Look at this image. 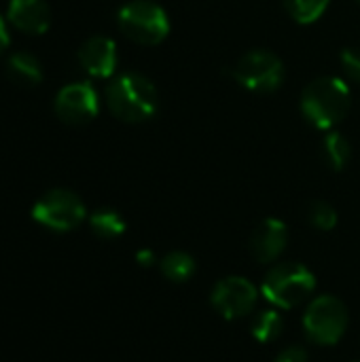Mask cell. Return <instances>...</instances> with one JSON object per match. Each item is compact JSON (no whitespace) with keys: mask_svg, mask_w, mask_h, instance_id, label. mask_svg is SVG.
<instances>
[{"mask_svg":"<svg viewBox=\"0 0 360 362\" xmlns=\"http://www.w3.org/2000/svg\"><path fill=\"white\" fill-rule=\"evenodd\" d=\"M348 308L333 295H323L310 301L303 327L312 344L335 346L348 329Z\"/></svg>","mask_w":360,"mask_h":362,"instance_id":"5","label":"cell"},{"mask_svg":"<svg viewBox=\"0 0 360 362\" xmlns=\"http://www.w3.org/2000/svg\"><path fill=\"white\" fill-rule=\"evenodd\" d=\"M136 261H138V263H140L142 267H151V265H153V263L157 261V257H155V255H153L151 250H140V252L136 255Z\"/></svg>","mask_w":360,"mask_h":362,"instance_id":"22","label":"cell"},{"mask_svg":"<svg viewBox=\"0 0 360 362\" xmlns=\"http://www.w3.org/2000/svg\"><path fill=\"white\" fill-rule=\"evenodd\" d=\"M6 19L19 32L45 34L51 25V8L45 0H11Z\"/></svg>","mask_w":360,"mask_h":362,"instance_id":"12","label":"cell"},{"mask_svg":"<svg viewBox=\"0 0 360 362\" xmlns=\"http://www.w3.org/2000/svg\"><path fill=\"white\" fill-rule=\"evenodd\" d=\"M276 362H308V352L301 346H291L276 356Z\"/></svg>","mask_w":360,"mask_h":362,"instance_id":"21","label":"cell"},{"mask_svg":"<svg viewBox=\"0 0 360 362\" xmlns=\"http://www.w3.org/2000/svg\"><path fill=\"white\" fill-rule=\"evenodd\" d=\"M359 2H360V0H359Z\"/></svg>","mask_w":360,"mask_h":362,"instance_id":"24","label":"cell"},{"mask_svg":"<svg viewBox=\"0 0 360 362\" xmlns=\"http://www.w3.org/2000/svg\"><path fill=\"white\" fill-rule=\"evenodd\" d=\"M6 76L19 87H34L42 81V66L36 55L17 51L6 59Z\"/></svg>","mask_w":360,"mask_h":362,"instance_id":"13","label":"cell"},{"mask_svg":"<svg viewBox=\"0 0 360 362\" xmlns=\"http://www.w3.org/2000/svg\"><path fill=\"white\" fill-rule=\"evenodd\" d=\"M350 87L337 76L312 81L301 95V112L316 129H331L350 110Z\"/></svg>","mask_w":360,"mask_h":362,"instance_id":"2","label":"cell"},{"mask_svg":"<svg viewBox=\"0 0 360 362\" xmlns=\"http://www.w3.org/2000/svg\"><path fill=\"white\" fill-rule=\"evenodd\" d=\"M231 74L242 87L257 93H269L284 83V64L278 55L265 49H255L240 57L231 68Z\"/></svg>","mask_w":360,"mask_h":362,"instance_id":"7","label":"cell"},{"mask_svg":"<svg viewBox=\"0 0 360 362\" xmlns=\"http://www.w3.org/2000/svg\"><path fill=\"white\" fill-rule=\"evenodd\" d=\"M323 157H325V161H327V165L331 170L342 172L348 165L350 157H352V146L346 140V136H342L337 132H331L323 140Z\"/></svg>","mask_w":360,"mask_h":362,"instance_id":"14","label":"cell"},{"mask_svg":"<svg viewBox=\"0 0 360 362\" xmlns=\"http://www.w3.org/2000/svg\"><path fill=\"white\" fill-rule=\"evenodd\" d=\"M89 227L91 231L102 238V240H115L125 233V221L117 210H98L89 216Z\"/></svg>","mask_w":360,"mask_h":362,"instance_id":"16","label":"cell"},{"mask_svg":"<svg viewBox=\"0 0 360 362\" xmlns=\"http://www.w3.org/2000/svg\"><path fill=\"white\" fill-rule=\"evenodd\" d=\"M121 32L140 45H159L170 34L168 13L151 0H132L119 11Z\"/></svg>","mask_w":360,"mask_h":362,"instance_id":"4","label":"cell"},{"mask_svg":"<svg viewBox=\"0 0 360 362\" xmlns=\"http://www.w3.org/2000/svg\"><path fill=\"white\" fill-rule=\"evenodd\" d=\"M308 221L318 231H331L337 225V212L327 202H312L308 208Z\"/></svg>","mask_w":360,"mask_h":362,"instance_id":"19","label":"cell"},{"mask_svg":"<svg viewBox=\"0 0 360 362\" xmlns=\"http://www.w3.org/2000/svg\"><path fill=\"white\" fill-rule=\"evenodd\" d=\"M55 115L68 125H85L89 123L98 110V91L91 83H70L55 95Z\"/></svg>","mask_w":360,"mask_h":362,"instance_id":"9","label":"cell"},{"mask_svg":"<svg viewBox=\"0 0 360 362\" xmlns=\"http://www.w3.org/2000/svg\"><path fill=\"white\" fill-rule=\"evenodd\" d=\"M284 331V320L278 312L265 310L255 316L252 320V337L261 344H272L276 341Z\"/></svg>","mask_w":360,"mask_h":362,"instance_id":"17","label":"cell"},{"mask_svg":"<svg viewBox=\"0 0 360 362\" xmlns=\"http://www.w3.org/2000/svg\"><path fill=\"white\" fill-rule=\"evenodd\" d=\"M79 62L87 74L106 78L117 68V45L106 36H91L81 45Z\"/></svg>","mask_w":360,"mask_h":362,"instance_id":"11","label":"cell"},{"mask_svg":"<svg viewBox=\"0 0 360 362\" xmlns=\"http://www.w3.org/2000/svg\"><path fill=\"white\" fill-rule=\"evenodd\" d=\"M11 42V36H8V30H6V21L0 17V53L8 47Z\"/></svg>","mask_w":360,"mask_h":362,"instance_id":"23","label":"cell"},{"mask_svg":"<svg viewBox=\"0 0 360 362\" xmlns=\"http://www.w3.org/2000/svg\"><path fill=\"white\" fill-rule=\"evenodd\" d=\"M289 242V229L280 218H265L250 235V252L261 263L276 261Z\"/></svg>","mask_w":360,"mask_h":362,"instance_id":"10","label":"cell"},{"mask_svg":"<svg viewBox=\"0 0 360 362\" xmlns=\"http://www.w3.org/2000/svg\"><path fill=\"white\" fill-rule=\"evenodd\" d=\"M87 216L83 199L68 189L47 191L32 208V218L51 231H72Z\"/></svg>","mask_w":360,"mask_h":362,"instance_id":"6","label":"cell"},{"mask_svg":"<svg viewBox=\"0 0 360 362\" xmlns=\"http://www.w3.org/2000/svg\"><path fill=\"white\" fill-rule=\"evenodd\" d=\"M159 267H161V274L170 282L182 284V282H187V280L193 278V274H195V259L191 255H187V252L176 250V252L166 255L161 259Z\"/></svg>","mask_w":360,"mask_h":362,"instance_id":"15","label":"cell"},{"mask_svg":"<svg viewBox=\"0 0 360 362\" xmlns=\"http://www.w3.org/2000/svg\"><path fill=\"white\" fill-rule=\"evenodd\" d=\"M339 59L346 76L354 83H360V49H344Z\"/></svg>","mask_w":360,"mask_h":362,"instance_id":"20","label":"cell"},{"mask_svg":"<svg viewBox=\"0 0 360 362\" xmlns=\"http://www.w3.org/2000/svg\"><path fill=\"white\" fill-rule=\"evenodd\" d=\"M329 2L331 0H284V6L295 21L312 23L327 11Z\"/></svg>","mask_w":360,"mask_h":362,"instance_id":"18","label":"cell"},{"mask_svg":"<svg viewBox=\"0 0 360 362\" xmlns=\"http://www.w3.org/2000/svg\"><path fill=\"white\" fill-rule=\"evenodd\" d=\"M316 288V276L301 263H280L263 280V295L278 308H297Z\"/></svg>","mask_w":360,"mask_h":362,"instance_id":"3","label":"cell"},{"mask_svg":"<svg viewBox=\"0 0 360 362\" xmlns=\"http://www.w3.org/2000/svg\"><path fill=\"white\" fill-rule=\"evenodd\" d=\"M257 297H259L257 286L248 278L229 276L216 282V286L210 293V303L223 318L238 320L255 310Z\"/></svg>","mask_w":360,"mask_h":362,"instance_id":"8","label":"cell"},{"mask_svg":"<svg viewBox=\"0 0 360 362\" xmlns=\"http://www.w3.org/2000/svg\"><path fill=\"white\" fill-rule=\"evenodd\" d=\"M108 110L127 123H140L157 112V89L144 74L127 72L106 87Z\"/></svg>","mask_w":360,"mask_h":362,"instance_id":"1","label":"cell"}]
</instances>
